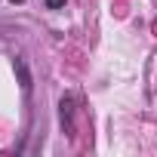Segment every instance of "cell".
Returning a JSON list of instances; mask_svg holds the SVG:
<instances>
[{"label": "cell", "mask_w": 157, "mask_h": 157, "mask_svg": "<svg viewBox=\"0 0 157 157\" xmlns=\"http://www.w3.org/2000/svg\"><path fill=\"white\" fill-rule=\"evenodd\" d=\"M16 74H19L22 90H25V93H31V71H28V65H25L22 59H16Z\"/></svg>", "instance_id": "cell-1"}, {"label": "cell", "mask_w": 157, "mask_h": 157, "mask_svg": "<svg viewBox=\"0 0 157 157\" xmlns=\"http://www.w3.org/2000/svg\"><path fill=\"white\" fill-rule=\"evenodd\" d=\"M59 108H62V126H68V132H71V129H74V126H71V114H74V99H62V105H59Z\"/></svg>", "instance_id": "cell-2"}, {"label": "cell", "mask_w": 157, "mask_h": 157, "mask_svg": "<svg viewBox=\"0 0 157 157\" xmlns=\"http://www.w3.org/2000/svg\"><path fill=\"white\" fill-rule=\"evenodd\" d=\"M65 0H46V10H62Z\"/></svg>", "instance_id": "cell-3"}, {"label": "cell", "mask_w": 157, "mask_h": 157, "mask_svg": "<svg viewBox=\"0 0 157 157\" xmlns=\"http://www.w3.org/2000/svg\"><path fill=\"white\" fill-rule=\"evenodd\" d=\"M10 3H25V0H10Z\"/></svg>", "instance_id": "cell-4"}]
</instances>
